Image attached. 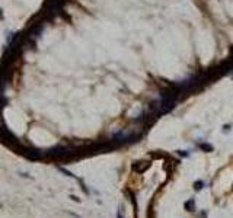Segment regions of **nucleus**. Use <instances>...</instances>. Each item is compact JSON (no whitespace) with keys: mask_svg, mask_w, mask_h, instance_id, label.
<instances>
[{"mask_svg":"<svg viewBox=\"0 0 233 218\" xmlns=\"http://www.w3.org/2000/svg\"><path fill=\"white\" fill-rule=\"evenodd\" d=\"M150 166H152V163H150V161H147V160L136 161V163H133V170H134V172H137V173H144L146 170H149V169H150Z\"/></svg>","mask_w":233,"mask_h":218,"instance_id":"f257e3e1","label":"nucleus"},{"mask_svg":"<svg viewBox=\"0 0 233 218\" xmlns=\"http://www.w3.org/2000/svg\"><path fill=\"white\" fill-rule=\"evenodd\" d=\"M184 206H185V209H187V211L194 212V211H195V201L191 198V199H188V201L185 202V205H184Z\"/></svg>","mask_w":233,"mask_h":218,"instance_id":"f03ea898","label":"nucleus"},{"mask_svg":"<svg viewBox=\"0 0 233 218\" xmlns=\"http://www.w3.org/2000/svg\"><path fill=\"white\" fill-rule=\"evenodd\" d=\"M175 164H176V161H173V160H171L169 163H165L163 164V169L168 172V173H171L172 170H173V167H175Z\"/></svg>","mask_w":233,"mask_h":218,"instance_id":"7ed1b4c3","label":"nucleus"},{"mask_svg":"<svg viewBox=\"0 0 233 218\" xmlns=\"http://www.w3.org/2000/svg\"><path fill=\"white\" fill-rule=\"evenodd\" d=\"M200 148H201L202 151H205V153H211V151H213V146H210V144H207V143H201V144H200Z\"/></svg>","mask_w":233,"mask_h":218,"instance_id":"20e7f679","label":"nucleus"},{"mask_svg":"<svg viewBox=\"0 0 233 218\" xmlns=\"http://www.w3.org/2000/svg\"><path fill=\"white\" fill-rule=\"evenodd\" d=\"M204 188V182L202 180H197V182H194V190H201Z\"/></svg>","mask_w":233,"mask_h":218,"instance_id":"39448f33","label":"nucleus"},{"mask_svg":"<svg viewBox=\"0 0 233 218\" xmlns=\"http://www.w3.org/2000/svg\"><path fill=\"white\" fill-rule=\"evenodd\" d=\"M118 218H124V217H123V211H120V212H118Z\"/></svg>","mask_w":233,"mask_h":218,"instance_id":"423d86ee","label":"nucleus"}]
</instances>
